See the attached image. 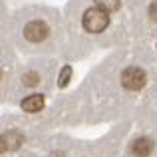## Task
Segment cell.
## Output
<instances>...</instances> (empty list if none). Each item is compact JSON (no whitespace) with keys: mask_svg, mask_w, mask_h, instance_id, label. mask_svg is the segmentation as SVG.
Segmentation results:
<instances>
[{"mask_svg":"<svg viewBox=\"0 0 157 157\" xmlns=\"http://www.w3.org/2000/svg\"><path fill=\"white\" fill-rule=\"evenodd\" d=\"M4 38L16 52L30 58H56L66 52V28L62 12L52 8L30 6L12 12Z\"/></svg>","mask_w":157,"mask_h":157,"instance_id":"1","label":"cell"},{"mask_svg":"<svg viewBox=\"0 0 157 157\" xmlns=\"http://www.w3.org/2000/svg\"><path fill=\"white\" fill-rule=\"evenodd\" d=\"M52 123V115L48 119L24 113L0 117V157H42Z\"/></svg>","mask_w":157,"mask_h":157,"instance_id":"2","label":"cell"},{"mask_svg":"<svg viewBox=\"0 0 157 157\" xmlns=\"http://www.w3.org/2000/svg\"><path fill=\"white\" fill-rule=\"evenodd\" d=\"M56 58L48 56H38L30 58L28 62H20L14 74L8 101L16 104L20 98L30 96V94H48L50 96L54 88V78H56Z\"/></svg>","mask_w":157,"mask_h":157,"instance_id":"3","label":"cell"},{"mask_svg":"<svg viewBox=\"0 0 157 157\" xmlns=\"http://www.w3.org/2000/svg\"><path fill=\"white\" fill-rule=\"evenodd\" d=\"M18 64V52L10 46L6 38H0V101H8V98H10Z\"/></svg>","mask_w":157,"mask_h":157,"instance_id":"4","label":"cell"},{"mask_svg":"<svg viewBox=\"0 0 157 157\" xmlns=\"http://www.w3.org/2000/svg\"><path fill=\"white\" fill-rule=\"evenodd\" d=\"M8 20H10V12H6L2 6H0V38H4V34H6Z\"/></svg>","mask_w":157,"mask_h":157,"instance_id":"5","label":"cell"}]
</instances>
